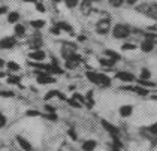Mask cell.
Returning a JSON list of instances; mask_svg holds the SVG:
<instances>
[{
    "label": "cell",
    "instance_id": "1",
    "mask_svg": "<svg viewBox=\"0 0 157 151\" xmlns=\"http://www.w3.org/2000/svg\"><path fill=\"white\" fill-rule=\"evenodd\" d=\"M112 36L115 39H127L130 36V27L127 24H115L112 29Z\"/></svg>",
    "mask_w": 157,
    "mask_h": 151
},
{
    "label": "cell",
    "instance_id": "2",
    "mask_svg": "<svg viewBox=\"0 0 157 151\" xmlns=\"http://www.w3.org/2000/svg\"><path fill=\"white\" fill-rule=\"evenodd\" d=\"M138 12H142L144 15H147L151 20L157 21V3H150V5H141L136 8Z\"/></svg>",
    "mask_w": 157,
    "mask_h": 151
},
{
    "label": "cell",
    "instance_id": "3",
    "mask_svg": "<svg viewBox=\"0 0 157 151\" xmlns=\"http://www.w3.org/2000/svg\"><path fill=\"white\" fill-rule=\"evenodd\" d=\"M36 82L40 85H47V84H54L56 78L51 76L47 72H42V70H36Z\"/></svg>",
    "mask_w": 157,
    "mask_h": 151
},
{
    "label": "cell",
    "instance_id": "4",
    "mask_svg": "<svg viewBox=\"0 0 157 151\" xmlns=\"http://www.w3.org/2000/svg\"><path fill=\"white\" fill-rule=\"evenodd\" d=\"M81 63H82V57H81V56H78L76 52L72 54L71 57L64 58V64H66V68H67V69H76Z\"/></svg>",
    "mask_w": 157,
    "mask_h": 151
},
{
    "label": "cell",
    "instance_id": "5",
    "mask_svg": "<svg viewBox=\"0 0 157 151\" xmlns=\"http://www.w3.org/2000/svg\"><path fill=\"white\" fill-rule=\"evenodd\" d=\"M109 30H111V21L109 18H103V20H99L96 24V33L97 35H106Z\"/></svg>",
    "mask_w": 157,
    "mask_h": 151
},
{
    "label": "cell",
    "instance_id": "6",
    "mask_svg": "<svg viewBox=\"0 0 157 151\" xmlns=\"http://www.w3.org/2000/svg\"><path fill=\"white\" fill-rule=\"evenodd\" d=\"M15 45H17L15 36H5L0 39V49H12Z\"/></svg>",
    "mask_w": 157,
    "mask_h": 151
},
{
    "label": "cell",
    "instance_id": "7",
    "mask_svg": "<svg viewBox=\"0 0 157 151\" xmlns=\"http://www.w3.org/2000/svg\"><path fill=\"white\" fill-rule=\"evenodd\" d=\"M76 49H78V47H76L75 44L67 42V44H64V45L61 47V54H63V57L64 58H67V57H71L72 54H75Z\"/></svg>",
    "mask_w": 157,
    "mask_h": 151
},
{
    "label": "cell",
    "instance_id": "8",
    "mask_svg": "<svg viewBox=\"0 0 157 151\" xmlns=\"http://www.w3.org/2000/svg\"><path fill=\"white\" fill-rule=\"evenodd\" d=\"M29 58L33 61H44L47 58V52L44 49H33L29 52Z\"/></svg>",
    "mask_w": 157,
    "mask_h": 151
},
{
    "label": "cell",
    "instance_id": "9",
    "mask_svg": "<svg viewBox=\"0 0 157 151\" xmlns=\"http://www.w3.org/2000/svg\"><path fill=\"white\" fill-rule=\"evenodd\" d=\"M100 124H102V127L105 129V130L108 132V133L111 135V136H112V138H117V136L120 135V130H118V129L115 127L114 124H111V123H108L106 120H102V123H100Z\"/></svg>",
    "mask_w": 157,
    "mask_h": 151
},
{
    "label": "cell",
    "instance_id": "10",
    "mask_svg": "<svg viewBox=\"0 0 157 151\" xmlns=\"http://www.w3.org/2000/svg\"><path fill=\"white\" fill-rule=\"evenodd\" d=\"M115 78L121 82H133L136 81V78H135V75L130 73V72H117L115 73Z\"/></svg>",
    "mask_w": 157,
    "mask_h": 151
},
{
    "label": "cell",
    "instance_id": "11",
    "mask_svg": "<svg viewBox=\"0 0 157 151\" xmlns=\"http://www.w3.org/2000/svg\"><path fill=\"white\" fill-rule=\"evenodd\" d=\"M15 141H17V144L20 145V148H21V150H24V151H32V150H33L32 144L25 139L24 136H20V135H17V136H15Z\"/></svg>",
    "mask_w": 157,
    "mask_h": 151
},
{
    "label": "cell",
    "instance_id": "12",
    "mask_svg": "<svg viewBox=\"0 0 157 151\" xmlns=\"http://www.w3.org/2000/svg\"><path fill=\"white\" fill-rule=\"evenodd\" d=\"M139 48H141L142 52H151V51L154 49V41H151L150 37H145L144 41L141 42Z\"/></svg>",
    "mask_w": 157,
    "mask_h": 151
},
{
    "label": "cell",
    "instance_id": "13",
    "mask_svg": "<svg viewBox=\"0 0 157 151\" xmlns=\"http://www.w3.org/2000/svg\"><path fill=\"white\" fill-rule=\"evenodd\" d=\"M123 90H129V91H133V93L139 94V96H148V88H145L142 85H133V87H123Z\"/></svg>",
    "mask_w": 157,
    "mask_h": 151
},
{
    "label": "cell",
    "instance_id": "14",
    "mask_svg": "<svg viewBox=\"0 0 157 151\" xmlns=\"http://www.w3.org/2000/svg\"><path fill=\"white\" fill-rule=\"evenodd\" d=\"M42 44H44V41H42V36L40 35L32 36V39H30V48L32 49H40Z\"/></svg>",
    "mask_w": 157,
    "mask_h": 151
},
{
    "label": "cell",
    "instance_id": "15",
    "mask_svg": "<svg viewBox=\"0 0 157 151\" xmlns=\"http://www.w3.org/2000/svg\"><path fill=\"white\" fill-rule=\"evenodd\" d=\"M97 147V141L94 139H87L82 142V145H81V148L82 151H94Z\"/></svg>",
    "mask_w": 157,
    "mask_h": 151
},
{
    "label": "cell",
    "instance_id": "16",
    "mask_svg": "<svg viewBox=\"0 0 157 151\" xmlns=\"http://www.w3.org/2000/svg\"><path fill=\"white\" fill-rule=\"evenodd\" d=\"M118 112H120V115L123 117V118H127V117L132 115L133 106L132 105H121L120 109H118Z\"/></svg>",
    "mask_w": 157,
    "mask_h": 151
},
{
    "label": "cell",
    "instance_id": "17",
    "mask_svg": "<svg viewBox=\"0 0 157 151\" xmlns=\"http://www.w3.org/2000/svg\"><path fill=\"white\" fill-rule=\"evenodd\" d=\"M13 33H15V37H24L25 36V25L17 23L13 25Z\"/></svg>",
    "mask_w": 157,
    "mask_h": 151
},
{
    "label": "cell",
    "instance_id": "18",
    "mask_svg": "<svg viewBox=\"0 0 157 151\" xmlns=\"http://www.w3.org/2000/svg\"><path fill=\"white\" fill-rule=\"evenodd\" d=\"M79 8H81V12L84 14V15H88V14H91V2L90 0H82L81 3H79Z\"/></svg>",
    "mask_w": 157,
    "mask_h": 151
},
{
    "label": "cell",
    "instance_id": "19",
    "mask_svg": "<svg viewBox=\"0 0 157 151\" xmlns=\"http://www.w3.org/2000/svg\"><path fill=\"white\" fill-rule=\"evenodd\" d=\"M97 85L100 87H109L111 85V78H109L106 73H99V82Z\"/></svg>",
    "mask_w": 157,
    "mask_h": 151
},
{
    "label": "cell",
    "instance_id": "20",
    "mask_svg": "<svg viewBox=\"0 0 157 151\" xmlns=\"http://www.w3.org/2000/svg\"><path fill=\"white\" fill-rule=\"evenodd\" d=\"M8 23H9V24H17V23H20V14H18L17 11L8 12Z\"/></svg>",
    "mask_w": 157,
    "mask_h": 151
},
{
    "label": "cell",
    "instance_id": "21",
    "mask_svg": "<svg viewBox=\"0 0 157 151\" xmlns=\"http://www.w3.org/2000/svg\"><path fill=\"white\" fill-rule=\"evenodd\" d=\"M85 78H87L90 82H93V84H96L97 85V82H99V73H97V72L88 70V72H85Z\"/></svg>",
    "mask_w": 157,
    "mask_h": 151
},
{
    "label": "cell",
    "instance_id": "22",
    "mask_svg": "<svg viewBox=\"0 0 157 151\" xmlns=\"http://www.w3.org/2000/svg\"><path fill=\"white\" fill-rule=\"evenodd\" d=\"M54 97H59L60 100H66V97H64V94L60 93V91H56V90H52V91H48L47 96H45V99L49 100V99H54Z\"/></svg>",
    "mask_w": 157,
    "mask_h": 151
},
{
    "label": "cell",
    "instance_id": "23",
    "mask_svg": "<svg viewBox=\"0 0 157 151\" xmlns=\"http://www.w3.org/2000/svg\"><path fill=\"white\" fill-rule=\"evenodd\" d=\"M30 25L33 27V29H36V30H40V29H44L45 25H47V21L45 20H32L30 21Z\"/></svg>",
    "mask_w": 157,
    "mask_h": 151
},
{
    "label": "cell",
    "instance_id": "24",
    "mask_svg": "<svg viewBox=\"0 0 157 151\" xmlns=\"http://www.w3.org/2000/svg\"><path fill=\"white\" fill-rule=\"evenodd\" d=\"M105 54H106V57L111 58V60H114L115 63L121 60V56H120V54H118V52H114L112 49H106V51H105Z\"/></svg>",
    "mask_w": 157,
    "mask_h": 151
},
{
    "label": "cell",
    "instance_id": "25",
    "mask_svg": "<svg viewBox=\"0 0 157 151\" xmlns=\"http://www.w3.org/2000/svg\"><path fill=\"white\" fill-rule=\"evenodd\" d=\"M57 25H59V29H60L61 32H67V33H72L73 29L72 25L69 23H64V21H61V23H57Z\"/></svg>",
    "mask_w": 157,
    "mask_h": 151
},
{
    "label": "cell",
    "instance_id": "26",
    "mask_svg": "<svg viewBox=\"0 0 157 151\" xmlns=\"http://www.w3.org/2000/svg\"><path fill=\"white\" fill-rule=\"evenodd\" d=\"M6 68H8V70H11V72H20L21 70V66L18 63H15V61H8L6 63Z\"/></svg>",
    "mask_w": 157,
    "mask_h": 151
},
{
    "label": "cell",
    "instance_id": "27",
    "mask_svg": "<svg viewBox=\"0 0 157 151\" xmlns=\"http://www.w3.org/2000/svg\"><path fill=\"white\" fill-rule=\"evenodd\" d=\"M99 61H100V64H102V66H105V68H112V66L115 64V61H114V60H111V58H108V57L100 58Z\"/></svg>",
    "mask_w": 157,
    "mask_h": 151
},
{
    "label": "cell",
    "instance_id": "28",
    "mask_svg": "<svg viewBox=\"0 0 157 151\" xmlns=\"http://www.w3.org/2000/svg\"><path fill=\"white\" fill-rule=\"evenodd\" d=\"M8 82H9V84H17L18 87H21V76L11 75V76H8Z\"/></svg>",
    "mask_w": 157,
    "mask_h": 151
},
{
    "label": "cell",
    "instance_id": "29",
    "mask_svg": "<svg viewBox=\"0 0 157 151\" xmlns=\"http://www.w3.org/2000/svg\"><path fill=\"white\" fill-rule=\"evenodd\" d=\"M138 84L142 85V87H145V88H153V87H156L154 82H150L148 79H138Z\"/></svg>",
    "mask_w": 157,
    "mask_h": 151
},
{
    "label": "cell",
    "instance_id": "30",
    "mask_svg": "<svg viewBox=\"0 0 157 151\" xmlns=\"http://www.w3.org/2000/svg\"><path fill=\"white\" fill-rule=\"evenodd\" d=\"M63 2H64V5H66V6H67L69 9H73V8H76V6H78V5L81 3L79 0H63Z\"/></svg>",
    "mask_w": 157,
    "mask_h": 151
},
{
    "label": "cell",
    "instance_id": "31",
    "mask_svg": "<svg viewBox=\"0 0 157 151\" xmlns=\"http://www.w3.org/2000/svg\"><path fill=\"white\" fill-rule=\"evenodd\" d=\"M151 78V72L147 69V68H142V70H141V78L139 79H150Z\"/></svg>",
    "mask_w": 157,
    "mask_h": 151
},
{
    "label": "cell",
    "instance_id": "32",
    "mask_svg": "<svg viewBox=\"0 0 157 151\" xmlns=\"http://www.w3.org/2000/svg\"><path fill=\"white\" fill-rule=\"evenodd\" d=\"M147 130L153 135V136H157V123H153V124H150L148 127H147Z\"/></svg>",
    "mask_w": 157,
    "mask_h": 151
},
{
    "label": "cell",
    "instance_id": "33",
    "mask_svg": "<svg viewBox=\"0 0 157 151\" xmlns=\"http://www.w3.org/2000/svg\"><path fill=\"white\" fill-rule=\"evenodd\" d=\"M35 6H36V11L37 12H42V14H45V11H47V8H45V5H44L42 2H36V3H35Z\"/></svg>",
    "mask_w": 157,
    "mask_h": 151
},
{
    "label": "cell",
    "instance_id": "34",
    "mask_svg": "<svg viewBox=\"0 0 157 151\" xmlns=\"http://www.w3.org/2000/svg\"><path fill=\"white\" fill-rule=\"evenodd\" d=\"M72 99H75V100H78L79 103L82 105V103H85V97L82 96V94H79V93H73V96H72Z\"/></svg>",
    "mask_w": 157,
    "mask_h": 151
},
{
    "label": "cell",
    "instance_id": "35",
    "mask_svg": "<svg viewBox=\"0 0 157 151\" xmlns=\"http://www.w3.org/2000/svg\"><path fill=\"white\" fill-rule=\"evenodd\" d=\"M25 115L27 117H42V114H40L39 111H36V109H29V111L25 112Z\"/></svg>",
    "mask_w": 157,
    "mask_h": 151
},
{
    "label": "cell",
    "instance_id": "36",
    "mask_svg": "<svg viewBox=\"0 0 157 151\" xmlns=\"http://www.w3.org/2000/svg\"><path fill=\"white\" fill-rule=\"evenodd\" d=\"M6 124H8V118H6V115L3 112H0V129H3Z\"/></svg>",
    "mask_w": 157,
    "mask_h": 151
},
{
    "label": "cell",
    "instance_id": "37",
    "mask_svg": "<svg viewBox=\"0 0 157 151\" xmlns=\"http://www.w3.org/2000/svg\"><path fill=\"white\" fill-rule=\"evenodd\" d=\"M123 51H132V49H136V45L135 44H124L123 47H121Z\"/></svg>",
    "mask_w": 157,
    "mask_h": 151
},
{
    "label": "cell",
    "instance_id": "38",
    "mask_svg": "<svg viewBox=\"0 0 157 151\" xmlns=\"http://www.w3.org/2000/svg\"><path fill=\"white\" fill-rule=\"evenodd\" d=\"M42 117L49 120V121H57V120H59V117L56 115V112H51V114H47V115H42Z\"/></svg>",
    "mask_w": 157,
    "mask_h": 151
},
{
    "label": "cell",
    "instance_id": "39",
    "mask_svg": "<svg viewBox=\"0 0 157 151\" xmlns=\"http://www.w3.org/2000/svg\"><path fill=\"white\" fill-rule=\"evenodd\" d=\"M123 3H124V0H109V5L114 8H120Z\"/></svg>",
    "mask_w": 157,
    "mask_h": 151
},
{
    "label": "cell",
    "instance_id": "40",
    "mask_svg": "<svg viewBox=\"0 0 157 151\" xmlns=\"http://www.w3.org/2000/svg\"><path fill=\"white\" fill-rule=\"evenodd\" d=\"M67 135H69V138L72 141H78V135H76V132H75L73 129H69V130H67Z\"/></svg>",
    "mask_w": 157,
    "mask_h": 151
},
{
    "label": "cell",
    "instance_id": "41",
    "mask_svg": "<svg viewBox=\"0 0 157 151\" xmlns=\"http://www.w3.org/2000/svg\"><path fill=\"white\" fill-rule=\"evenodd\" d=\"M0 97H13V93L9 90H5V91H0Z\"/></svg>",
    "mask_w": 157,
    "mask_h": 151
},
{
    "label": "cell",
    "instance_id": "42",
    "mask_svg": "<svg viewBox=\"0 0 157 151\" xmlns=\"http://www.w3.org/2000/svg\"><path fill=\"white\" fill-rule=\"evenodd\" d=\"M51 33H52V35H60L61 33V30L59 29V25H57V24H56L54 27H51Z\"/></svg>",
    "mask_w": 157,
    "mask_h": 151
},
{
    "label": "cell",
    "instance_id": "43",
    "mask_svg": "<svg viewBox=\"0 0 157 151\" xmlns=\"http://www.w3.org/2000/svg\"><path fill=\"white\" fill-rule=\"evenodd\" d=\"M67 103L75 106V108H81V103L78 102V100H75V99H71V100H67Z\"/></svg>",
    "mask_w": 157,
    "mask_h": 151
},
{
    "label": "cell",
    "instance_id": "44",
    "mask_svg": "<svg viewBox=\"0 0 157 151\" xmlns=\"http://www.w3.org/2000/svg\"><path fill=\"white\" fill-rule=\"evenodd\" d=\"M124 2H126L127 5H130V6H133V5H136V3H138L139 0H124Z\"/></svg>",
    "mask_w": 157,
    "mask_h": 151
},
{
    "label": "cell",
    "instance_id": "45",
    "mask_svg": "<svg viewBox=\"0 0 157 151\" xmlns=\"http://www.w3.org/2000/svg\"><path fill=\"white\" fill-rule=\"evenodd\" d=\"M45 109H47L48 112H56V108H52V106H49V105H47V106H45Z\"/></svg>",
    "mask_w": 157,
    "mask_h": 151
},
{
    "label": "cell",
    "instance_id": "46",
    "mask_svg": "<svg viewBox=\"0 0 157 151\" xmlns=\"http://www.w3.org/2000/svg\"><path fill=\"white\" fill-rule=\"evenodd\" d=\"M2 14H8V8L6 6H0V15Z\"/></svg>",
    "mask_w": 157,
    "mask_h": 151
},
{
    "label": "cell",
    "instance_id": "47",
    "mask_svg": "<svg viewBox=\"0 0 157 151\" xmlns=\"http://www.w3.org/2000/svg\"><path fill=\"white\" fill-rule=\"evenodd\" d=\"M78 41L84 42V41H85V36H84V35H79V36H78Z\"/></svg>",
    "mask_w": 157,
    "mask_h": 151
},
{
    "label": "cell",
    "instance_id": "48",
    "mask_svg": "<svg viewBox=\"0 0 157 151\" xmlns=\"http://www.w3.org/2000/svg\"><path fill=\"white\" fill-rule=\"evenodd\" d=\"M121 148H118V147H115V145H112V147H111V151H120Z\"/></svg>",
    "mask_w": 157,
    "mask_h": 151
},
{
    "label": "cell",
    "instance_id": "49",
    "mask_svg": "<svg viewBox=\"0 0 157 151\" xmlns=\"http://www.w3.org/2000/svg\"><path fill=\"white\" fill-rule=\"evenodd\" d=\"M3 66H6V63H5L3 58H0V68H3Z\"/></svg>",
    "mask_w": 157,
    "mask_h": 151
},
{
    "label": "cell",
    "instance_id": "50",
    "mask_svg": "<svg viewBox=\"0 0 157 151\" xmlns=\"http://www.w3.org/2000/svg\"><path fill=\"white\" fill-rule=\"evenodd\" d=\"M5 76H6V73L5 72H0V78H5Z\"/></svg>",
    "mask_w": 157,
    "mask_h": 151
},
{
    "label": "cell",
    "instance_id": "51",
    "mask_svg": "<svg viewBox=\"0 0 157 151\" xmlns=\"http://www.w3.org/2000/svg\"><path fill=\"white\" fill-rule=\"evenodd\" d=\"M23 2H33V3H36L37 0H23Z\"/></svg>",
    "mask_w": 157,
    "mask_h": 151
},
{
    "label": "cell",
    "instance_id": "52",
    "mask_svg": "<svg viewBox=\"0 0 157 151\" xmlns=\"http://www.w3.org/2000/svg\"><path fill=\"white\" fill-rule=\"evenodd\" d=\"M54 3H60V2H63V0H52Z\"/></svg>",
    "mask_w": 157,
    "mask_h": 151
},
{
    "label": "cell",
    "instance_id": "53",
    "mask_svg": "<svg viewBox=\"0 0 157 151\" xmlns=\"http://www.w3.org/2000/svg\"><path fill=\"white\" fill-rule=\"evenodd\" d=\"M90 2H93V0H90Z\"/></svg>",
    "mask_w": 157,
    "mask_h": 151
}]
</instances>
